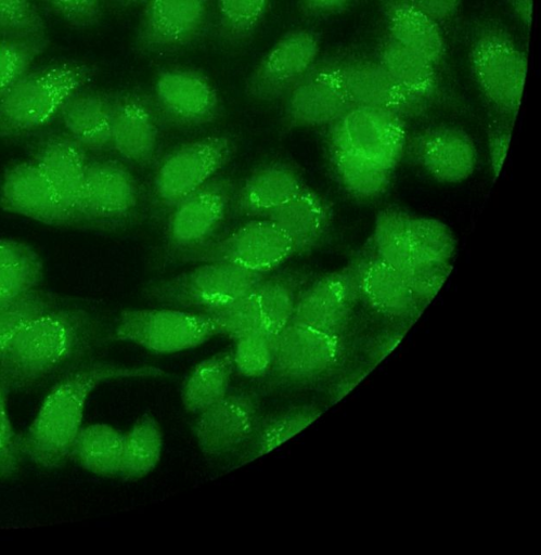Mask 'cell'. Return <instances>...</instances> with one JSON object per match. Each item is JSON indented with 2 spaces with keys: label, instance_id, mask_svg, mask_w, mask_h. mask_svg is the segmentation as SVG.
Masks as SVG:
<instances>
[{
  "label": "cell",
  "instance_id": "13",
  "mask_svg": "<svg viewBox=\"0 0 541 555\" xmlns=\"http://www.w3.org/2000/svg\"><path fill=\"white\" fill-rule=\"evenodd\" d=\"M319 35L306 28L285 33L259 60L246 79L245 92L259 102L283 100L320 56Z\"/></svg>",
  "mask_w": 541,
  "mask_h": 555
},
{
  "label": "cell",
  "instance_id": "30",
  "mask_svg": "<svg viewBox=\"0 0 541 555\" xmlns=\"http://www.w3.org/2000/svg\"><path fill=\"white\" fill-rule=\"evenodd\" d=\"M124 433L105 423L82 426L72 446L69 459L99 477L120 474Z\"/></svg>",
  "mask_w": 541,
  "mask_h": 555
},
{
  "label": "cell",
  "instance_id": "17",
  "mask_svg": "<svg viewBox=\"0 0 541 555\" xmlns=\"http://www.w3.org/2000/svg\"><path fill=\"white\" fill-rule=\"evenodd\" d=\"M163 124L151 93L138 89L114 92L111 147L124 159L151 165Z\"/></svg>",
  "mask_w": 541,
  "mask_h": 555
},
{
  "label": "cell",
  "instance_id": "32",
  "mask_svg": "<svg viewBox=\"0 0 541 555\" xmlns=\"http://www.w3.org/2000/svg\"><path fill=\"white\" fill-rule=\"evenodd\" d=\"M164 433L151 414L138 418L124 434L123 459L119 477L138 480L151 474L160 462Z\"/></svg>",
  "mask_w": 541,
  "mask_h": 555
},
{
  "label": "cell",
  "instance_id": "33",
  "mask_svg": "<svg viewBox=\"0 0 541 555\" xmlns=\"http://www.w3.org/2000/svg\"><path fill=\"white\" fill-rule=\"evenodd\" d=\"M271 0H215V29L230 49L247 46L266 20Z\"/></svg>",
  "mask_w": 541,
  "mask_h": 555
},
{
  "label": "cell",
  "instance_id": "24",
  "mask_svg": "<svg viewBox=\"0 0 541 555\" xmlns=\"http://www.w3.org/2000/svg\"><path fill=\"white\" fill-rule=\"evenodd\" d=\"M352 274L359 294L379 313L394 319L416 314L421 305L404 275L374 251L358 261Z\"/></svg>",
  "mask_w": 541,
  "mask_h": 555
},
{
  "label": "cell",
  "instance_id": "22",
  "mask_svg": "<svg viewBox=\"0 0 541 555\" xmlns=\"http://www.w3.org/2000/svg\"><path fill=\"white\" fill-rule=\"evenodd\" d=\"M3 210L47 224L70 222L38 165L24 160L10 167L0 184Z\"/></svg>",
  "mask_w": 541,
  "mask_h": 555
},
{
  "label": "cell",
  "instance_id": "48",
  "mask_svg": "<svg viewBox=\"0 0 541 555\" xmlns=\"http://www.w3.org/2000/svg\"><path fill=\"white\" fill-rule=\"evenodd\" d=\"M512 138L510 126H495L488 132L489 164L494 178H497L504 164Z\"/></svg>",
  "mask_w": 541,
  "mask_h": 555
},
{
  "label": "cell",
  "instance_id": "23",
  "mask_svg": "<svg viewBox=\"0 0 541 555\" xmlns=\"http://www.w3.org/2000/svg\"><path fill=\"white\" fill-rule=\"evenodd\" d=\"M342 80L350 104L392 111L403 118L425 108L405 94L375 60L342 57Z\"/></svg>",
  "mask_w": 541,
  "mask_h": 555
},
{
  "label": "cell",
  "instance_id": "7",
  "mask_svg": "<svg viewBox=\"0 0 541 555\" xmlns=\"http://www.w3.org/2000/svg\"><path fill=\"white\" fill-rule=\"evenodd\" d=\"M407 142L404 118L385 108L353 105L329 126L330 152L352 154L391 171Z\"/></svg>",
  "mask_w": 541,
  "mask_h": 555
},
{
  "label": "cell",
  "instance_id": "5",
  "mask_svg": "<svg viewBox=\"0 0 541 555\" xmlns=\"http://www.w3.org/2000/svg\"><path fill=\"white\" fill-rule=\"evenodd\" d=\"M218 334L203 312L173 307L126 309L114 327L116 340L151 352L172 354L194 349Z\"/></svg>",
  "mask_w": 541,
  "mask_h": 555
},
{
  "label": "cell",
  "instance_id": "14",
  "mask_svg": "<svg viewBox=\"0 0 541 555\" xmlns=\"http://www.w3.org/2000/svg\"><path fill=\"white\" fill-rule=\"evenodd\" d=\"M151 96L164 124L203 126L217 120L222 112L212 81L191 67H171L158 73Z\"/></svg>",
  "mask_w": 541,
  "mask_h": 555
},
{
  "label": "cell",
  "instance_id": "2",
  "mask_svg": "<svg viewBox=\"0 0 541 555\" xmlns=\"http://www.w3.org/2000/svg\"><path fill=\"white\" fill-rule=\"evenodd\" d=\"M98 343L86 311L53 307L24 326L0 356V382L8 391L30 388L85 363Z\"/></svg>",
  "mask_w": 541,
  "mask_h": 555
},
{
  "label": "cell",
  "instance_id": "42",
  "mask_svg": "<svg viewBox=\"0 0 541 555\" xmlns=\"http://www.w3.org/2000/svg\"><path fill=\"white\" fill-rule=\"evenodd\" d=\"M48 44L44 36L0 39V95L30 70Z\"/></svg>",
  "mask_w": 541,
  "mask_h": 555
},
{
  "label": "cell",
  "instance_id": "10",
  "mask_svg": "<svg viewBox=\"0 0 541 555\" xmlns=\"http://www.w3.org/2000/svg\"><path fill=\"white\" fill-rule=\"evenodd\" d=\"M296 254L291 240L270 220H252L218 241L179 253L190 262H228L268 274Z\"/></svg>",
  "mask_w": 541,
  "mask_h": 555
},
{
  "label": "cell",
  "instance_id": "44",
  "mask_svg": "<svg viewBox=\"0 0 541 555\" xmlns=\"http://www.w3.org/2000/svg\"><path fill=\"white\" fill-rule=\"evenodd\" d=\"M44 28L33 0H0V31L7 37L44 36Z\"/></svg>",
  "mask_w": 541,
  "mask_h": 555
},
{
  "label": "cell",
  "instance_id": "52",
  "mask_svg": "<svg viewBox=\"0 0 541 555\" xmlns=\"http://www.w3.org/2000/svg\"><path fill=\"white\" fill-rule=\"evenodd\" d=\"M146 0H118L119 4L124 8H133L142 5Z\"/></svg>",
  "mask_w": 541,
  "mask_h": 555
},
{
  "label": "cell",
  "instance_id": "37",
  "mask_svg": "<svg viewBox=\"0 0 541 555\" xmlns=\"http://www.w3.org/2000/svg\"><path fill=\"white\" fill-rule=\"evenodd\" d=\"M335 173L348 193L361 198L381 195L388 188L391 170L359 156L330 152Z\"/></svg>",
  "mask_w": 541,
  "mask_h": 555
},
{
  "label": "cell",
  "instance_id": "26",
  "mask_svg": "<svg viewBox=\"0 0 541 555\" xmlns=\"http://www.w3.org/2000/svg\"><path fill=\"white\" fill-rule=\"evenodd\" d=\"M114 93L82 89L73 95L60 113L67 134L86 151L111 147Z\"/></svg>",
  "mask_w": 541,
  "mask_h": 555
},
{
  "label": "cell",
  "instance_id": "38",
  "mask_svg": "<svg viewBox=\"0 0 541 555\" xmlns=\"http://www.w3.org/2000/svg\"><path fill=\"white\" fill-rule=\"evenodd\" d=\"M405 218L407 212L399 209H383L373 228V251L403 275L412 269Z\"/></svg>",
  "mask_w": 541,
  "mask_h": 555
},
{
  "label": "cell",
  "instance_id": "16",
  "mask_svg": "<svg viewBox=\"0 0 541 555\" xmlns=\"http://www.w3.org/2000/svg\"><path fill=\"white\" fill-rule=\"evenodd\" d=\"M231 197V181L214 177L175 204L166 223L169 245L179 254L210 241L227 215Z\"/></svg>",
  "mask_w": 541,
  "mask_h": 555
},
{
  "label": "cell",
  "instance_id": "49",
  "mask_svg": "<svg viewBox=\"0 0 541 555\" xmlns=\"http://www.w3.org/2000/svg\"><path fill=\"white\" fill-rule=\"evenodd\" d=\"M414 5L439 24L451 20L459 11L463 0H410Z\"/></svg>",
  "mask_w": 541,
  "mask_h": 555
},
{
  "label": "cell",
  "instance_id": "8",
  "mask_svg": "<svg viewBox=\"0 0 541 555\" xmlns=\"http://www.w3.org/2000/svg\"><path fill=\"white\" fill-rule=\"evenodd\" d=\"M134 37L142 55H166L202 41L215 25V0H146Z\"/></svg>",
  "mask_w": 541,
  "mask_h": 555
},
{
  "label": "cell",
  "instance_id": "40",
  "mask_svg": "<svg viewBox=\"0 0 541 555\" xmlns=\"http://www.w3.org/2000/svg\"><path fill=\"white\" fill-rule=\"evenodd\" d=\"M55 307L44 292L34 288L0 302V356L30 321Z\"/></svg>",
  "mask_w": 541,
  "mask_h": 555
},
{
  "label": "cell",
  "instance_id": "41",
  "mask_svg": "<svg viewBox=\"0 0 541 555\" xmlns=\"http://www.w3.org/2000/svg\"><path fill=\"white\" fill-rule=\"evenodd\" d=\"M201 312L211 320L218 334L233 340L262 328L261 313L254 291Z\"/></svg>",
  "mask_w": 541,
  "mask_h": 555
},
{
  "label": "cell",
  "instance_id": "12",
  "mask_svg": "<svg viewBox=\"0 0 541 555\" xmlns=\"http://www.w3.org/2000/svg\"><path fill=\"white\" fill-rule=\"evenodd\" d=\"M261 416L256 393L247 390L229 391L222 399L196 414L193 434L206 457H226L250 448Z\"/></svg>",
  "mask_w": 541,
  "mask_h": 555
},
{
  "label": "cell",
  "instance_id": "50",
  "mask_svg": "<svg viewBox=\"0 0 541 555\" xmlns=\"http://www.w3.org/2000/svg\"><path fill=\"white\" fill-rule=\"evenodd\" d=\"M350 0H299L301 12L309 17H327L342 12Z\"/></svg>",
  "mask_w": 541,
  "mask_h": 555
},
{
  "label": "cell",
  "instance_id": "20",
  "mask_svg": "<svg viewBox=\"0 0 541 555\" xmlns=\"http://www.w3.org/2000/svg\"><path fill=\"white\" fill-rule=\"evenodd\" d=\"M86 150L68 134H53L38 146L34 162L53 189L70 221L83 220L88 160Z\"/></svg>",
  "mask_w": 541,
  "mask_h": 555
},
{
  "label": "cell",
  "instance_id": "27",
  "mask_svg": "<svg viewBox=\"0 0 541 555\" xmlns=\"http://www.w3.org/2000/svg\"><path fill=\"white\" fill-rule=\"evenodd\" d=\"M266 219L291 240L297 254L310 250L320 243L329 228L330 210L318 193L302 186Z\"/></svg>",
  "mask_w": 541,
  "mask_h": 555
},
{
  "label": "cell",
  "instance_id": "19",
  "mask_svg": "<svg viewBox=\"0 0 541 555\" xmlns=\"http://www.w3.org/2000/svg\"><path fill=\"white\" fill-rule=\"evenodd\" d=\"M358 295L352 271L326 274L297 295L291 322L340 337Z\"/></svg>",
  "mask_w": 541,
  "mask_h": 555
},
{
  "label": "cell",
  "instance_id": "21",
  "mask_svg": "<svg viewBox=\"0 0 541 555\" xmlns=\"http://www.w3.org/2000/svg\"><path fill=\"white\" fill-rule=\"evenodd\" d=\"M139 188L128 168L112 159L88 162L83 220H118L138 205Z\"/></svg>",
  "mask_w": 541,
  "mask_h": 555
},
{
  "label": "cell",
  "instance_id": "46",
  "mask_svg": "<svg viewBox=\"0 0 541 555\" xmlns=\"http://www.w3.org/2000/svg\"><path fill=\"white\" fill-rule=\"evenodd\" d=\"M450 263L424 264L412 268L405 280L418 304L426 305L440 291L451 272Z\"/></svg>",
  "mask_w": 541,
  "mask_h": 555
},
{
  "label": "cell",
  "instance_id": "3",
  "mask_svg": "<svg viewBox=\"0 0 541 555\" xmlns=\"http://www.w3.org/2000/svg\"><path fill=\"white\" fill-rule=\"evenodd\" d=\"M94 75L93 65L79 61L28 70L0 95V138L20 137L47 126Z\"/></svg>",
  "mask_w": 541,
  "mask_h": 555
},
{
  "label": "cell",
  "instance_id": "35",
  "mask_svg": "<svg viewBox=\"0 0 541 555\" xmlns=\"http://www.w3.org/2000/svg\"><path fill=\"white\" fill-rule=\"evenodd\" d=\"M405 227L412 268L451 262L456 241L446 223L407 212Z\"/></svg>",
  "mask_w": 541,
  "mask_h": 555
},
{
  "label": "cell",
  "instance_id": "34",
  "mask_svg": "<svg viewBox=\"0 0 541 555\" xmlns=\"http://www.w3.org/2000/svg\"><path fill=\"white\" fill-rule=\"evenodd\" d=\"M42 273V260L33 247L0 237V302L37 288Z\"/></svg>",
  "mask_w": 541,
  "mask_h": 555
},
{
  "label": "cell",
  "instance_id": "43",
  "mask_svg": "<svg viewBox=\"0 0 541 555\" xmlns=\"http://www.w3.org/2000/svg\"><path fill=\"white\" fill-rule=\"evenodd\" d=\"M276 335L258 330L234 340V371L246 378H266L272 367Z\"/></svg>",
  "mask_w": 541,
  "mask_h": 555
},
{
  "label": "cell",
  "instance_id": "31",
  "mask_svg": "<svg viewBox=\"0 0 541 555\" xmlns=\"http://www.w3.org/2000/svg\"><path fill=\"white\" fill-rule=\"evenodd\" d=\"M233 373L231 349L219 351L199 361L182 386L183 409L196 415L222 399L229 392Z\"/></svg>",
  "mask_w": 541,
  "mask_h": 555
},
{
  "label": "cell",
  "instance_id": "25",
  "mask_svg": "<svg viewBox=\"0 0 541 555\" xmlns=\"http://www.w3.org/2000/svg\"><path fill=\"white\" fill-rule=\"evenodd\" d=\"M387 36L417 53L435 66L446 54V41L440 24L410 0H383Z\"/></svg>",
  "mask_w": 541,
  "mask_h": 555
},
{
  "label": "cell",
  "instance_id": "9",
  "mask_svg": "<svg viewBox=\"0 0 541 555\" xmlns=\"http://www.w3.org/2000/svg\"><path fill=\"white\" fill-rule=\"evenodd\" d=\"M232 154L233 141L224 134L208 135L173 150L154 173L152 189L156 202L171 208L216 177Z\"/></svg>",
  "mask_w": 541,
  "mask_h": 555
},
{
  "label": "cell",
  "instance_id": "47",
  "mask_svg": "<svg viewBox=\"0 0 541 555\" xmlns=\"http://www.w3.org/2000/svg\"><path fill=\"white\" fill-rule=\"evenodd\" d=\"M67 24L83 29L95 26L102 16L103 0H46Z\"/></svg>",
  "mask_w": 541,
  "mask_h": 555
},
{
  "label": "cell",
  "instance_id": "18",
  "mask_svg": "<svg viewBox=\"0 0 541 555\" xmlns=\"http://www.w3.org/2000/svg\"><path fill=\"white\" fill-rule=\"evenodd\" d=\"M411 158L434 180L460 183L468 179L477 165V150L471 135L454 126H430L410 139Z\"/></svg>",
  "mask_w": 541,
  "mask_h": 555
},
{
  "label": "cell",
  "instance_id": "1",
  "mask_svg": "<svg viewBox=\"0 0 541 555\" xmlns=\"http://www.w3.org/2000/svg\"><path fill=\"white\" fill-rule=\"evenodd\" d=\"M167 372L154 365L85 362L66 372L50 388L28 428L20 437L22 455L41 468L61 467L82 427L90 395L103 383L123 378H155Z\"/></svg>",
  "mask_w": 541,
  "mask_h": 555
},
{
  "label": "cell",
  "instance_id": "36",
  "mask_svg": "<svg viewBox=\"0 0 541 555\" xmlns=\"http://www.w3.org/2000/svg\"><path fill=\"white\" fill-rule=\"evenodd\" d=\"M322 411L314 405H296L261 416L249 456L245 462L263 456L287 442L312 424Z\"/></svg>",
  "mask_w": 541,
  "mask_h": 555
},
{
  "label": "cell",
  "instance_id": "6",
  "mask_svg": "<svg viewBox=\"0 0 541 555\" xmlns=\"http://www.w3.org/2000/svg\"><path fill=\"white\" fill-rule=\"evenodd\" d=\"M469 66L487 101L498 112L515 117L528 73L527 55L517 42L502 29H486L472 44Z\"/></svg>",
  "mask_w": 541,
  "mask_h": 555
},
{
  "label": "cell",
  "instance_id": "45",
  "mask_svg": "<svg viewBox=\"0 0 541 555\" xmlns=\"http://www.w3.org/2000/svg\"><path fill=\"white\" fill-rule=\"evenodd\" d=\"M7 389L0 382V480L13 477L20 469L22 452L7 403Z\"/></svg>",
  "mask_w": 541,
  "mask_h": 555
},
{
  "label": "cell",
  "instance_id": "4",
  "mask_svg": "<svg viewBox=\"0 0 541 555\" xmlns=\"http://www.w3.org/2000/svg\"><path fill=\"white\" fill-rule=\"evenodd\" d=\"M151 283L144 295L165 307L204 311L253 292L267 274L218 261Z\"/></svg>",
  "mask_w": 541,
  "mask_h": 555
},
{
  "label": "cell",
  "instance_id": "51",
  "mask_svg": "<svg viewBox=\"0 0 541 555\" xmlns=\"http://www.w3.org/2000/svg\"><path fill=\"white\" fill-rule=\"evenodd\" d=\"M508 3L518 22L530 28L533 20V0H508Z\"/></svg>",
  "mask_w": 541,
  "mask_h": 555
},
{
  "label": "cell",
  "instance_id": "28",
  "mask_svg": "<svg viewBox=\"0 0 541 555\" xmlns=\"http://www.w3.org/2000/svg\"><path fill=\"white\" fill-rule=\"evenodd\" d=\"M304 186L288 165L273 163L250 173L236 194V209L247 217L266 218Z\"/></svg>",
  "mask_w": 541,
  "mask_h": 555
},
{
  "label": "cell",
  "instance_id": "39",
  "mask_svg": "<svg viewBox=\"0 0 541 555\" xmlns=\"http://www.w3.org/2000/svg\"><path fill=\"white\" fill-rule=\"evenodd\" d=\"M296 285L288 275L275 274L266 278L256 286V296L262 330L276 335L291 322L295 302Z\"/></svg>",
  "mask_w": 541,
  "mask_h": 555
},
{
  "label": "cell",
  "instance_id": "15",
  "mask_svg": "<svg viewBox=\"0 0 541 555\" xmlns=\"http://www.w3.org/2000/svg\"><path fill=\"white\" fill-rule=\"evenodd\" d=\"M340 60L319 56L285 95L284 117L289 125L330 126L352 106L344 90Z\"/></svg>",
  "mask_w": 541,
  "mask_h": 555
},
{
  "label": "cell",
  "instance_id": "29",
  "mask_svg": "<svg viewBox=\"0 0 541 555\" xmlns=\"http://www.w3.org/2000/svg\"><path fill=\"white\" fill-rule=\"evenodd\" d=\"M376 61L396 85L425 109L438 96L436 66L388 36L378 44Z\"/></svg>",
  "mask_w": 541,
  "mask_h": 555
},
{
  "label": "cell",
  "instance_id": "11",
  "mask_svg": "<svg viewBox=\"0 0 541 555\" xmlns=\"http://www.w3.org/2000/svg\"><path fill=\"white\" fill-rule=\"evenodd\" d=\"M340 352V337L289 322L276 336L267 382L286 388L313 384L336 365Z\"/></svg>",
  "mask_w": 541,
  "mask_h": 555
}]
</instances>
